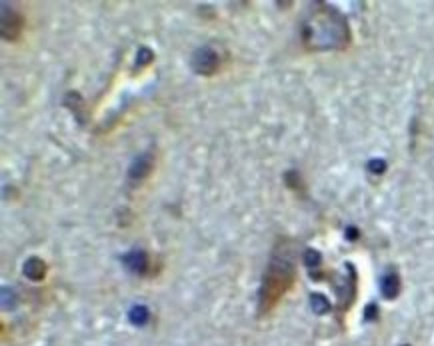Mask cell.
Returning a JSON list of instances; mask_svg holds the SVG:
<instances>
[{
  "label": "cell",
  "instance_id": "obj_8",
  "mask_svg": "<svg viewBox=\"0 0 434 346\" xmlns=\"http://www.w3.org/2000/svg\"><path fill=\"white\" fill-rule=\"evenodd\" d=\"M22 272H25L27 279L40 282V280H44V277H46V265H44V260L39 258V256H30L27 262H25Z\"/></svg>",
  "mask_w": 434,
  "mask_h": 346
},
{
  "label": "cell",
  "instance_id": "obj_11",
  "mask_svg": "<svg viewBox=\"0 0 434 346\" xmlns=\"http://www.w3.org/2000/svg\"><path fill=\"white\" fill-rule=\"evenodd\" d=\"M146 320H148V308L146 307H134L131 310V322L132 324H138L143 326Z\"/></svg>",
  "mask_w": 434,
  "mask_h": 346
},
{
  "label": "cell",
  "instance_id": "obj_14",
  "mask_svg": "<svg viewBox=\"0 0 434 346\" xmlns=\"http://www.w3.org/2000/svg\"><path fill=\"white\" fill-rule=\"evenodd\" d=\"M384 168H386V162H384V160H370L369 162L370 173H384Z\"/></svg>",
  "mask_w": 434,
  "mask_h": 346
},
{
  "label": "cell",
  "instance_id": "obj_3",
  "mask_svg": "<svg viewBox=\"0 0 434 346\" xmlns=\"http://www.w3.org/2000/svg\"><path fill=\"white\" fill-rule=\"evenodd\" d=\"M25 30V16L18 13L16 8L8 6L6 2H2V16H0V32L2 39L8 42H16L22 36Z\"/></svg>",
  "mask_w": 434,
  "mask_h": 346
},
{
  "label": "cell",
  "instance_id": "obj_1",
  "mask_svg": "<svg viewBox=\"0 0 434 346\" xmlns=\"http://www.w3.org/2000/svg\"><path fill=\"white\" fill-rule=\"evenodd\" d=\"M301 40L308 53H332L346 51L350 46L353 32L346 16L327 2L310 4L301 25Z\"/></svg>",
  "mask_w": 434,
  "mask_h": 346
},
{
  "label": "cell",
  "instance_id": "obj_4",
  "mask_svg": "<svg viewBox=\"0 0 434 346\" xmlns=\"http://www.w3.org/2000/svg\"><path fill=\"white\" fill-rule=\"evenodd\" d=\"M190 67L197 74L202 76H212L218 68H221V56L218 53L211 48V46H202L198 48L197 53L192 54V60H190Z\"/></svg>",
  "mask_w": 434,
  "mask_h": 346
},
{
  "label": "cell",
  "instance_id": "obj_12",
  "mask_svg": "<svg viewBox=\"0 0 434 346\" xmlns=\"http://www.w3.org/2000/svg\"><path fill=\"white\" fill-rule=\"evenodd\" d=\"M154 58V54H152V51L150 48H140L138 51V56H136V67H145V65H148L150 60Z\"/></svg>",
  "mask_w": 434,
  "mask_h": 346
},
{
  "label": "cell",
  "instance_id": "obj_15",
  "mask_svg": "<svg viewBox=\"0 0 434 346\" xmlns=\"http://www.w3.org/2000/svg\"><path fill=\"white\" fill-rule=\"evenodd\" d=\"M402 346H408V345H402Z\"/></svg>",
  "mask_w": 434,
  "mask_h": 346
},
{
  "label": "cell",
  "instance_id": "obj_9",
  "mask_svg": "<svg viewBox=\"0 0 434 346\" xmlns=\"http://www.w3.org/2000/svg\"><path fill=\"white\" fill-rule=\"evenodd\" d=\"M381 291L384 294V298H388V300H393V298L398 296V293H400V277H398V272L390 270V272H386L382 277Z\"/></svg>",
  "mask_w": 434,
  "mask_h": 346
},
{
  "label": "cell",
  "instance_id": "obj_13",
  "mask_svg": "<svg viewBox=\"0 0 434 346\" xmlns=\"http://www.w3.org/2000/svg\"><path fill=\"white\" fill-rule=\"evenodd\" d=\"M304 262H306L308 268L318 267V265H320V253H318V251H306V253H304Z\"/></svg>",
  "mask_w": 434,
  "mask_h": 346
},
{
  "label": "cell",
  "instance_id": "obj_2",
  "mask_svg": "<svg viewBox=\"0 0 434 346\" xmlns=\"http://www.w3.org/2000/svg\"><path fill=\"white\" fill-rule=\"evenodd\" d=\"M296 280V267L289 254L280 253V248L270 256V262L264 270L261 291H258V314H270L282 296L289 293Z\"/></svg>",
  "mask_w": 434,
  "mask_h": 346
},
{
  "label": "cell",
  "instance_id": "obj_6",
  "mask_svg": "<svg viewBox=\"0 0 434 346\" xmlns=\"http://www.w3.org/2000/svg\"><path fill=\"white\" fill-rule=\"evenodd\" d=\"M122 265L131 270L132 274H136V277H145V274H148V270H150V258H148V254L145 253V251H131L129 254H124L122 256Z\"/></svg>",
  "mask_w": 434,
  "mask_h": 346
},
{
  "label": "cell",
  "instance_id": "obj_10",
  "mask_svg": "<svg viewBox=\"0 0 434 346\" xmlns=\"http://www.w3.org/2000/svg\"><path fill=\"white\" fill-rule=\"evenodd\" d=\"M310 305H313L315 312H318V314H324V312L330 310V302L322 294H313V296H310Z\"/></svg>",
  "mask_w": 434,
  "mask_h": 346
},
{
  "label": "cell",
  "instance_id": "obj_7",
  "mask_svg": "<svg viewBox=\"0 0 434 346\" xmlns=\"http://www.w3.org/2000/svg\"><path fill=\"white\" fill-rule=\"evenodd\" d=\"M152 168H154V159H152L150 152H145V154H140L138 159L132 162L131 171H129V178H131L132 182H140V180H145L146 176L152 173Z\"/></svg>",
  "mask_w": 434,
  "mask_h": 346
},
{
  "label": "cell",
  "instance_id": "obj_5",
  "mask_svg": "<svg viewBox=\"0 0 434 346\" xmlns=\"http://www.w3.org/2000/svg\"><path fill=\"white\" fill-rule=\"evenodd\" d=\"M344 277H342L341 284H336V293H338V300H341V308H346L353 305L356 294V270L353 265H346L344 267Z\"/></svg>",
  "mask_w": 434,
  "mask_h": 346
}]
</instances>
